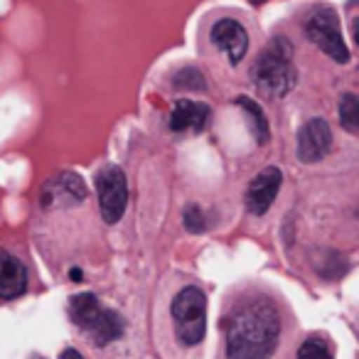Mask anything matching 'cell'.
<instances>
[{"instance_id":"cell-1","label":"cell","mask_w":359,"mask_h":359,"mask_svg":"<svg viewBox=\"0 0 359 359\" xmlns=\"http://www.w3.org/2000/svg\"><path fill=\"white\" fill-rule=\"evenodd\" d=\"M280 339V315L264 295L239 300L226 318V357L271 359Z\"/></svg>"},{"instance_id":"cell-2","label":"cell","mask_w":359,"mask_h":359,"mask_svg":"<svg viewBox=\"0 0 359 359\" xmlns=\"http://www.w3.org/2000/svg\"><path fill=\"white\" fill-rule=\"evenodd\" d=\"M251 81L266 99H280L293 91L298 72L293 65V47L285 37L271 40V45L256 57L251 67Z\"/></svg>"},{"instance_id":"cell-3","label":"cell","mask_w":359,"mask_h":359,"mask_svg":"<svg viewBox=\"0 0 359 359\" xmlns=\"http://www.w3.org/2000/svg\"><path fill=\"white\" fill-rule=\"evenodd\" d=\"M67 310H69L72 323L79 330H84L91 344H96V347H106V344L116 342L126 330L123 318L116 310L104 308L94 293L72 295Z\"/></svg>"},{"instance_id":"cell-4","label":"cell","mask_w":359,"mask_h":359,"mask_svg":"<svg viewBox=\"0 0 359 359\" xmlns=\"http://www.w3.org/2000/svg\"><path fill=\"white\" fill-rule=\"evenodd\" d=\"M170 315H172L175 334L180 344L195 347L205 339L207 332V295L197 285L182 288L170 303Z\"/></svg>"},{"instance_id":"cell-5","label":"cell","mask_w":359,"mask_h":359,"mask_svg":"<svg viewBox=\"0 0 359 359\" xmlns=\"http://www.w3.org/2000/svg\"><path fill=\"white\" fill-rule=\"evenodd\" d=\"M305 35L310 37V42H315V47H320L325 55L332 57L337 65L349 62V50L344 45L342 30H339V18L332 8H315L305 20Z\"/></svg>"},{"instance_id":"cell-6","label":"cell","mask_w":359,"mask_h":359,"mask_svg":"<svg viewBox=\"0 0 359 359\" xmlns=\"http://www.w3.org/2000/svg\"><path fill=\"white\" fill-rule=\"evenodd\" d=\"M96 195H99L101 219L106 224H116L128 207V182L118 165H104L96 172Z\"/></svg>"},{"instance_id":"cell-7","label":"cell","mask_w":359,"mask_h":359,"mask_svg":"<svg viewBox=\"0 0 359 359\" xmlns=\"http://www.w3.org/2000/svg\"><path fill=\"white\" fill-rule=\"evenodd\" d=\"M42 207L55 210V207H79L86 202V185L84 180L74 172H62L52 177L42 190Z\"/></svg>"},{"instance_id":"cell-8","label":"cell","mask_w":359,"mask_h":359,"mask_svg":"<svg viewBox=\"0 0 359 359\" xmlns=\"http://www.w3.org/2000/svg\"><path fill=\"white\" fill-rule=\"evenodd\" d=\"M332 148V130L325 118H310L298 130V160L303 163H320Z\"/></svg>"},{"instance_id":"cell-9","label":"cell","mask_w":359,"mask_h":359,"mask_svg":"<svg viewBox=\"0 0 359 359\" xmlns=\"http://www.w3.org/2000/svg\"><path fill=\"white\" fill-rule=\"evenodd\" d=\"M280 185H283V175H280L278 168L261 170V172L249 182V187H246V200H244L246 210L256 217L266 215V212L271 210V205H273Z\"/></svg>"},{"instance_id":"cell-10","label":"cell","mask_w":359,"mask_h":359,"mask_svg":"<svg viewBox=\"0 0 359 359\" xmlns=\"http://www.w3.org/2000/svg\"><path fill=\"white\" fill-rule=\"evenodd\" d=\"M210 40L215 42L219 50L226 52L231 65H239L244 60L246 50H249V32L241 22L231 20V18H224V20L215 22L210 30Z\"/></svg>"},{"instance_id":"cell-11","label":"cell","mask_w":359,"mask_h":359,"mask_svg":"<svg viewBox=\"0 0 359 359\" xmlns=\"http://www.w3.org/2000/svg\"><path fill=\"white\" fill-rule=\"evenodd\" d=\"M210 106L207 104H197V101H177L172 109V114H170V130H175V133H185V130H195V133H200V130L207 128V123H210Z\"/></svg>"},{"instance_id":"cell-12","label":"cell","mask_w":359,"mask_h":359,"mask_svg":"<svg viewBox=\"0 0 359 359\" xmlns=\"http://www.w3.org/2000/svg\"><path fill=\"white\" fill-rule=\"evenodd\" d=\"M27 288V271L13 254L0 249V298H20Z\"/></svg>"},{"instance_id":"cell-13","label":"cell","mask_w":359,"mask_h":359,"mask_svg":"<svg viewBox=\"0 0 359 359\" xmlns=\"http://www.w3.org/2000/svg\"><path fill=\"white\" fill-rule=\"evenodd\" d=\"M234 104L246 114V118H249V128H251V133H254V138L259 140V143H269L271 128H269V121H266L264 109H261L254 99H249V96H239V99H234Z\"/></svg>"},{"instance_id":"cell-14","label":"cell","mask_w":359,"mask_h":359,"mask_svg":"<svg viewBox=\"0 0 359 359\" xmlns=\"http://www.w3.org/2000/svg\"><path fill=\"white\" fill-rule=\"evenodd\" d=\"M337 114H339V123L347 133H359V99L357 94H342L337 106Z\"/></svg>"},{"instance_id":"cell-15","label":"cell","mask_w":359,"mask_h":359,"mask_svg":"<svg viewBox=\"0 0 359 359\" xmlns=\"http://www.w3.org/2000/svg\"><path fill=\"white\" fill-rule=\"evenodd\" d=\"M298 359H334V357H332V347L327 344V339L320 337V334H313V337H308L300 344Z\"/></svg>"},{"instance_id":"cell-16","label":"cell","mask_w":359,"mask_h":359,"mask_svg":"<svg viewBox=\"0 0 359 359\" xmlns=\"http://www.w3.org/2000/svg\"><path fill=\"white\" fill-rule=\"evenodd\" d=\"M172 86L175 89H182V91H205V76H202L200 69L195 67H185V69H180L177 74L172 76Z\"/></svg>"},{"instance_id":"cell-17","label":"cell","mask_w":359,"mask_h":359,"mask_svg":"<svg viewBox=\"0 0 359 359\" xmlns=\"http://www.w3.org/2000/svg\"><path fill=\"white\" fill-rule=\"evenodd\" d=\"M182 224L190 234H202L207 229V222H205V212H202L200 205H187L185 207V215H182Z\"/></svg>"},{"instance_id":"cell-18","label":"cell","mask_w":359,"mask_h":359,"mask_svg":"<svg viewBox=\"0 0 359 359\" xmlns=\"http://www.w3.org/2000/svg\"><path fill=\"white\" fill-rule=\"evenodd\" d=\"M60 359H84V357H81V354H79V352H76V349H74V347H67V349H65V352H62V354H60Z\"/></svg>"},{"instance_id":"cell-19","label":"cell","mask_w":359,"mask_h":359,"mask_svg":"<svg viewBox=\"0 0 359 359\" xmlns=\"http://www.w3.org/2000/svg\"><path fill=\"white\" fill-rule=\"evenodd\" d=\"M72 280H81V273H79V271H72Z\"/></svg>"},{"instance_id":"cell-20","label":"cell","mask_w":359,"mask_h":359,"mask_svg":"<svg viewBox=\"0 0 359 359\" xmlns=\"http://www.w3.org/2000/svg\"><path fill=\"white\" fill-rule=\"evenodd\" d=\"M251 6H261V3H266V0H249Z\"/></svg>"},{"instance_id":"cell-21","label":"cell","mask_w":359,"mask_h":359,"mask_svg":"<svg viewBox=\"0 0 359 359\" xmlns=\"http://www.w3.org/2000/svg\"><path fill=\"white\" fill-rule=\"evenodd\" d=\"M32 359H42V357H32Z\"/></svg>"}]
</instances>
